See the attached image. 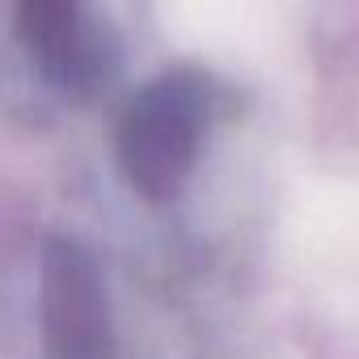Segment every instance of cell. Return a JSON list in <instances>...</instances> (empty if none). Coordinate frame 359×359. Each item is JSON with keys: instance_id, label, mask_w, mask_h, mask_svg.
Masks as SVG:
<instances>
[{"instance_id": "obj_1", "label": "cell", "mask_w": 359, "mask_h": 359, "mask_svg": "<svg viewBox=\"0 0 359 359\" xmlns=\"http://www.w3.org/2000/svg\"><path fill=\"white\" fill-rule=\"evenodd\" d=\"M208 131V85L191 72H169L144 85L114 135V156L127 187L148 203H169L187 187Z\"/></svg>"}, {"instance_id": "obj_2", "label": "cell", "mask_w": 359, "mask_h": 359, "mask_svg": "<svg viewBox=\"0 0 359 359\" xmlns=\"http://www.w3.org/2000/svg\"><path fill=\"white\" fill-rule=\"evenodd\" d=\"M39 321L51 359H110L114 325L102 271L89 250L51 237L39 258Z\"/></svg>"}, {"instance_id": "obj_3", "label": "cell", "mask_w": 359, "mask_h": 359, "mask_svg": "<svg viewBox=\"0 0 359 359\" xmlns=\"http://www.w3.org/2000/svg\"><path fill=\"white\" fill-rule=\"evenodd\" d=\"M18 34L55 89L85 93L110 72L114 47L85 0H18Z\"/></svg>"}]
</instances>
